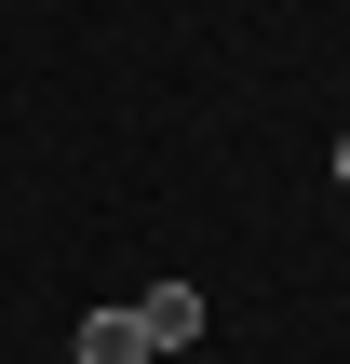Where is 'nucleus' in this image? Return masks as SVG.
Listing matches in <instances>:
<instances>
[{"mask_svg":"<svg viewBox=\"0 0 350 364\" xmlns=\"http://www.w3.org/2000/svg\"><path fill=\"white\" fill-rule=\"evenodd\" d=\"M135 324H148V351H189V338H202V284H148Z\"/></svg>","mask_w":350,"mask_h":364,"instance_id":"nucleus-1","label":"nucleus"},{"mask_svg":"<svg viewBox=\"0 0 350 364\" xmlns=\"http://www.w3.org/2000/svg\"><path fill=\"white\" fill-rule=\"evenodd\" d=\"M81 364H148V324H135V297L121 311H81V338H67Z\"/></svg>","mask_w":350,"mask_h":364,"instance_id":"nucleus-2","label":"nucleus"},{"mask_svg":"<svg viewBox=\"0 0 350 364\" xmlns=\"http://www.w3.org/2000/svg\"><path fill=\"white\" fill-rule=\"evenodd\" d=\"M337 189H350V135H337Z\"/></svg>","mask_w":350,"mask_h":364,"instance_id":"nucleus-3","label":"nucleus"},{"mask_svg":"<svg viewBox=\"0 0 350 364\" xmlns=\"http://www.w3.org/2000/svg\"><path fill=\"white\" fill-rule=\"evenodd\" d=\"M54 364H81V351H54Z\"/></svg>","mask_w":350,"mask_h":364,"instance_id":"nucleus-4","label":"nucleus"}]
</instances>
